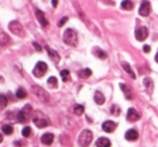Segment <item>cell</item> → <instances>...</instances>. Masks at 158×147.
Returning <instances> with one entry per match:
<instances>
[{"mask_svg": "<svg viewBox=\"0 0 158 147\" xmlns=\"http://www.w3.org/2000/svg\"><path fill=\"white\" fill-rule=\"evenodd\" d=\"M64 42L68 45H78V34H76V31L71 29V28L67 29L64 34Z\"/></svg>", "mask_w": 158, "mask_h": 147, "instance_id": "6da1fadb", "label": "cell"}, {"mask_svg": "<svg viewBox=\"0 0 158 147\" xmlns=\"http://www.w3.org/2000/svg\"><path fill=\"white\" fill-rule=\"evenodd\" d=\"M32 120H34V124L37 126L38 128H45V127H47L51 124L49 118L45 116L43 113H40V112H37L36 114L32 115Z\"/></svg>", "mask_w": 158, "mask_h": 147, "instance_id": "7a4b0ae2", "label": "cell"}, {"mask_svg": "<svg viewBox=\"0 0 158 147\" xmlns=\"http://www.w3.org/2000/svg\"><path fill=\"white\" fill-rule=\"evenodd\" d=\"M31 90H32L34 96H36L41 102H43V103H47V102L49 101V92L45 90V89H43L42 87L38 86V85H34V86L31 87Z\"/></svg>", "mask_w": 158, "mask_h": 147, "instance_id": "3957f363", "label": "cell"}, {"mask_svg": "<svg viewBox=\"0 0 158 147\" xmlns=\"http://www.w3.org/2000/svg\"><path fill=\"white\" fill-rule=\"evenodd\" d=\"M93 141V133L90 130L85 129L79 135V145L81 147H87Z\"/></svg>", "mask_w": 158, "mask_h": 147, "instance_id": "277c9868", "label": "cell"}, {"mask_svg": "<svg viewBox=\"0 0 158 147\" xmlns=\"http://www.w3.org/2000/svg\"><path fill=\"white\" fill-rule=\"evenodd\" d=\"M9 29L14 34L19 36L21 38H23L25 36V31H24L22 24L19 23V22H17V21H12L11 23L9 24Z\"/></svg>", "mask_w": 158, "mask_h": 147, "instance_id": "5b68a950", "label": "cell"}, {"mask_svg": "<svg viewBox=\"0 0 158 147\" xmlns=\"http://www.w3.org/2000/svg\"><path fill=\"white\" fill-rule=\"evenodd\" d=\"M31 114H32V109H31V106L28 104V105L25 106L19 113L17 119H19V122H27V121L29 120Z\"/></svg>", "mask_w": 158, "mask_h": 147, "instance_id": "8992f818", "label": "cell"}, {"mask_svg": "<svg viewBox=\"0 0 158 147\" xmlns=\"http://www.w3.org/2000/svg\"><path fill=\"white\" fill-rule=\"evenodd\" d=\"M46 71H47V64H45L44 61H39V62L36 64L32 73H34V75L36 76V77H42V76L45 74Z\"/></svg>", "mask_w": 158, "mask_h": 147, "instance_id": "52a82bcc", "label": "cell"}, {"mask_svg": "<svg viewBox=\"0 0 158 147\" xmlns=\"http://www.w3.org/2000/svg\"><path fill=\"white\" fill-rule=\"evenodd\" d=\"M147 36H148V30H147L146 27H144V26L138 28L135 32V39H137L138 41H141V42L144 41V40L147 38Z\"/></svg>", "mask_w": 158, "mask_h": 147, "instance_id": "ba28073f", "label": "cell"}, {"mask_svg": "<svg viewBox=\"0 0 158 147\" xmlns=\"http://www.w3.org/2000/svg\"><path fill=\"white\" fill-rule=\"evenodd\" d=\"M150 12V4L147 0H142L139 9V14L141 16H147Z\"/></svg>", "mask_w": 158, "mask_h": 147, "instance_id": "9c48e42d", "label": "cell"}, {"mask_svg": "<svg viewBox=\"0 0 158 147\" xmlns=\"http://www.w3.org/2000/svg\"><path fill=\"white\" fill-rule=\"evenodd\" d=\"M126 118H127L128 121H137L140 119V114L135 109H129L127 112Z\"/></svg>", "mask_w": 158, "mask_h": 147, "instance_id": "30bf717a", "label": "cell"}, {"mask_svg": "<svg viewBox=\"0 0 158 147\" xmlns=\"http://www.w3.org/2000/svg\"><path fill=\"white\" fill-rule=\"evenodd\" d=\"M115 128H116V124L112 120H106L102 124V129H103V131L108 132V133L113 132L115 130Z\"/></svg>", "mask_w": 158, "mask_h": 147, "instance_id": "8fae6325", "label": "cell"}, {"mask_svg": "<svg viewBox=\"0 0 158 147\" xmlns=\"http://www.w3.org/2000/svg\"><path fill=\"white\" fill-rule=\"evenodd\" d=\"M138 137H139V133H138V131L135 130V129L128 130V131L126 132V134H125V139H127V141H132V142H133V141H137Z\"/></svg>", "mask_w": 158, "mask_h": 147, "instance_id": "7c38bea8", "label": "cell"}, {"mask_svg": "<svg viewBox=\"0 0 158 147\" xmlns=\"http://www.w3.org/2000/svg\"><path fill=\"white\" fill-rule=\"evenodd\" d=\"M36 16H37L38 21H39V23H40V25H41L42 27H46L49 25V22H47V19L45 18L44 13L42 11L37 10V11H36Z\"/></svg>", "mask_w": 158, "mask_h": 147, "instance_id": "4fadbf2b", "label": "cell"}, {"mask_svg": "<svg viewBox=\"0 0 158 147\" xmlns=\"http://www.w3.org/2000/svg\"><path fill=\"white\" fill-rule=\"evenodd\" d=\"M46 51H47V54H49V58L52 59L53 62H55V64H58V62H59V60H60V57H59V55H58V53H57V52H55L54 49L47 47V46H46Z\"/></svg>", "mask_w": 158, "mask_h": 147, "instance_id": "5bb4252c", "label": "cell"}, {"mask_svg": "<svg viewBox=\"0 0 158 147\" xmlns=\"http://www.w3.org/2000/svg\"><path fill=\"white\" fill-rule=\"evenodd\" d=\"M96 147H111V141L108 137H99L96 142Z\"/></svg>", "mask_w": 158, "mask_h": 147, "instance_id": "9a60e30c", "label": "cell"}, {"mask_svg": "<svg viewBox=\"0 0 158 147\" xmlns=\"http://www.w3.org/2000/svg\"><path fill=\"white\" fill-rule=\"evenodd\" d=\"M54 141V134L52 133H45L41 136V142L44 145H51Z\"/></svg>", "mask_w": 158, "mask_h": 147, "instance_id": "2e32d148", "label": "cell"}, {"mask_svg": "<svg viewBox=\"0 0 158 147\" xmlns=\"http://www.w3.org/2000/svg\"><path fill=\"white\" fill-rule=\"evenodd\" d=\"M94 100H95V102H96L97 104L102 105V104L104 103V101H105V98H104V96H103V94H102L101 91H96V92H95Z\"/></svg>", "mask_w": 158, "mask_h": 147, "instance_id": "e0dca14e", "label": "cell"}, {"mask_svg": "<svg viewBox=\"0 0 158 147\" xmlns=\"http://www.w3.org/2000/svg\"><path fill=\"white\" fill-rule=\"evenodd\" d=\"M120 8L123 9V10L129 11V10L133 9V3H132L130 0H123L122 3H120Z\"/></svg>", "mask_w": 158, "mask_h": 147, "instance_id": "ac0fdd59", "label": "cell"}, {"mask_svg": "<svg viewBox=\"0 0 158 147\" xmlns=\"http://www.w3.org/2000/svg\"><path fill=\"white\" fill-rule=\"evenodd\" d=\"M120 88H122V90L124 91L125 97H126L127 99H131L132 98V94H131V90L129 89V87H128L126 84H123V83H120Z\"/></svg>", "mask_w": 158, "mask_h": 147, "instance_id": "d6986e66", "label": "cell"}, {"mask_svg": "<svg viewBox=\"0 0 158 147\" xmlns=\"http://www.w3.org/2000/svg\"><path fill=\"white\" fill-rule=\"evenodd\" d=\"M122 66H123V69H124L125 71L127 72L128 74L131 76L132 79H135V72L132 71V69L130 68V66H129V64H128L127 62H123V64H122Z\"/></svg>", "mask_w": 158, "mask_h": 147, "instance_id": "ffe728a7", "label": "cell"}, {"mask_svg": "<svg viewBox=\"0 0 158 147\" xmlns=\"http://www.w3.org/2000/svg\"><path fill=\"white\" fill-rule=\"evenodd\" d=\"M143 83H144V86L146 87L147 90H150V92H152V90H153V87H154L153 81H152L150 77H145L144 81H143Z\"/></svg>", "mask_w": 158, "mask_h": 147, "instance_id": "44dd1931", "label": "cell"}, {"mask_svg": "<svg viewBox=\"0 0 158 147\" xmlns=\"http://www.w3.org/2000/svg\"><path fill=\"white\" fill-rule=\"evenodd\" d=\"M94 53H95V55H96L98 58H100V59H105V58H106V54H105V52H103V51H102L101 49H99V47H95Z\"/></svg>", "mask_w": 158, "mask_h": 147, "instance_id": "7402d4cb", "label": "cell"}, {"mask_svg": "<svg viewBox=\"0 0 158 147\" xmlns=\"http://www.w3.org/2000/svg\"><path fill=\"white\" fill-rule=\"evenodd\" d=\"M47 85H49L51 88H56L58 86V81L55 76H51L47 79Z\"/></svg>", "mask_w": 158, "mask_h": 147, "instance_id": "603a6c76", "label": "cell"}, {"mask_svg": "<svg viewBox=\"0 0 158 147\" xmlns=\"http://www.w3.org/2000/svg\"><path fill=\"white\" fill-rule=\"evenodd\" d=\"M91 75V70L90 69H84L79 73V76L81 79H88Z\"/></svg>", "mask_w": 158, "mask_h": 147, "instance_id": "cb8c5ba5", "label": "cell"}, {"mask_svg": "<svg viewBox=\"0 0 158 147\" xmlns=\"http://www.w3.org/2000/svg\"><path fill=\"white\" fill-rule=\"evenodd\" d=\"M9 42H10V38H9L4 32H0V43L5 45Z\"/></svg>", "mask_w": 158, "mask_h": 147, "instance_id": "d4e9b609", "label": "cell"}, {"mask_svg": "<svg viewBox=\"0 0 158 147\" xmlns=\"http://www.w3.org/2000/svg\"><path fill=\"white\" fill-rule=\"evenodd\" d=\"M16 97L19 99H25L27 97V92L25 89H23V88H19L17 91H16Z\"/></svg>", "mask_w": 158, "mask_h": 147, "instance_id": "484cf974", "label": "cell"}, {"mask_svg": "<svg viewBox=\"0 0 158 147\" xmlns=\"http://www.w3.org/2000/svg\"><path fill=\"white\" fill-rule=\"evenodd\" d=\"M2 131H3L4 134H7V135H10L13 133V127L10 126V124H4L3 127H2Z\"/></svg>", "mask_w": 158, "mask_h": 147, "instance_id": "4316f807", "label": "cell"}, {"mask_svg": "<svg viewBox=\"0 0 158 147\" xmlns=\"http://www.w3.org/2000/svg\"><path fill=\"white\" fill-rule=\"evenodd\" d=\"M60 76H61V79H63L64 82H68L70 79V72L68 70H63L60 72Z\"/></svg>", "mask_w": 158, "mask_h": 147, "instance_id": "83f0119b", "label": "cell"}, {"mask_svg": "<svg viewBox=\"0 0 158 147\" xmlns=\"http://www.w3.org/2000/svg\"><path fill=\"white\" fill-rule=\"evenodd\" d=\"M83 113H84V106L80 105V104L74 106V114H76V115L80 116V115H82Z\"/></svg>", "mask_w": 158, "mask_h": 147, "instance_id": "f1b7e54d", "label": "cell"}, {"mask_svg": "<svg viewBox=\"0 0 158 147\" xmlns=\"http://www.w3.org/2000/svg\"><path fill=\"white\" fill-rule=\"evenodd\" d=\"M30 133H31V128L30 127H25V128L22 130V134L23 136H25V137H28L30 135Z\"/></svg>", "mask_w": 158, "mask_h": 147, "instance_id": "f546056e", "label": "cell"}, {"mask_svg": "<svg viewBox=\"0 0 158 147\" xmlns=\"http://www.w3.org/2000/svg\"><path fill=\"white\" fill-rule=\"evenodd\" d=\"M8 104V98L4 94H0V106H5Z\"/></svg>", "mask_w": 158, "mask_h": 147, "instance_id": "4dcf8cb0", "label": "cell"}, {"mask_svg": "<svg viewBox=\"0 0 158 147\" xmlns=\"http://www.w3.org/2000/svg\"><path fill=\"white\" fill-rule=\"evenodd\" d=\"M111 113L114 115H116V116H118L120 115V107L117 105H112V107H111Z\"/></svg>", "mask_w": 158, "mask_h": 147, "instance_id": "1f68e13d", "label": "cell"}, {"mask_svg": "<svg viewBox=\"0 0 158 147\" xmlns=\"http://www.w3.org/2000/svg\"><path fill=\"white\" fill-rule=\"evenodd\" d=\"M68 21V17L67 16H65V17H63V18L59 21V23H58V27H63L66 24V22Z\"/></svg>", "mask_w": 158, "mask_h": 147, "instance_id": "d6a6232c", "label": "cell"}, {"mask_svg": "<svg viewBox=\"0 0 158 147\" xmlns=\"http://www.w3.org/2000/svg\"><path fill=\"white\" fill-rule=\"evenodd\" d=\"M32 45H34V47H36V49H37L38 52H41V51H42V47L40 45H39V44H38L37 42H34V43H32Z\"/></svg>", "mask_w": 158, "mask_h": 147, "instance_id": "836d02e7", "label": "cell"}, {"mask_svg": "<svg viewBox=\"0 0 158 147\" xmlns=\"http://www.w3.org/2000/svg\"><path fill=\"white\" fill-rule=\"evenodd\" d=\"M143 51H144V53H150V45H144V46H143Z\"/></svg>", "mask_w": 158, "mask_h": 147, "instance_id": "e575fe53", "label": "cell"}, {"mask_svg": "<svg viewBox=\"0 0 158 147\" xmlns=\"http://www.w3.org/2000/svg\"><path fill=\"white\" fill-rule=\"evenodd\" d=\"M52 4L54 8H56L57 4H58V0H52Z\"/></svg>", "mask_w": 158, "mask_h": 147, "instance_id": "d590c367", "label": "cell"}, {"mask_svg": "<svg viewBox=\"0 0 158 147\" xmlns=\"http://www.w3.org/2000/svg\"><path fill=\"white\" fill-rule=\"evenodd\" d=\"M155 60H156V62L158 64V53L156 54V56H155Z\"/></svg>", "mask_w": 158, "mask_h": 147, "instance_id": "8d00e7d4", "label": "cell"}, {"mask_svg": "<svg viewBox=\"0 0 158 147\" xmlns=\"http://www.w3.org/2000/svg\"><path fill=\"white\" fill-rule=\"evenodd\" d=\"M1 142H2V135L0 134V143H1Z\"/></svg>", "mask_w": 158, "mask_h": 147, "instance_id": "74e56055", "label": "cell"}]
</instances>
